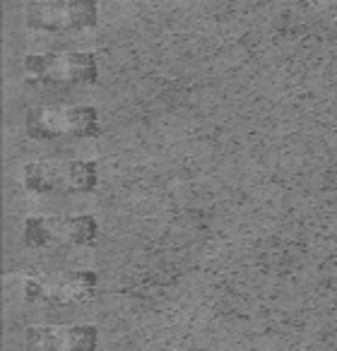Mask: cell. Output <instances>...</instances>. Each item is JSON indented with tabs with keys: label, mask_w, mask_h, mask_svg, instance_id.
Listing matches in <instances>:
<instances>
[{
	"label": "cell",
	"mask_w": 337,
	"mask_h": 351,
	"mask_svg": "<svg viewBox=\"0 0 337 351\" xmlns=\"http://www.w3.org/2000/svg\"><path fill=\"white\" fill-rule=\"evenodd\" d=\"M17 284L20 301L25 303H84L94 298L99 289V277L92 269H68L54 274H30V277H12Z\"/></svg>",
	"instance_id": "obj_3"
},
{
	"label": "cell",
	"mask_w": 337,
	"mask_h": 351,
	"mask_svg": "<svg viewBox=\"0 0 337 351\" xmlns=\"http://www.w3.org/2000/svg\"><path fill=\"white\" fill-rule=\"evenodd\" d=\"M22 20L30 29L63 34L82 32L99 22L97 0H27Z\"/></svg>",
	"instance_id": "obj_5"
},
{
	"label": "cell",
	"mask_w": 337,
	"mask_h": 351,
	"mask_svg": "<svg viewBox=\"0 0 337 351\" xmlns=\"http://www.w3.org/2000/svg\"><path fill=\"white\" fill-rule=\"evenodd\" d=\"M102 236V226L92 215H36L27 217L22 224V241L27 248L49 245H75L87 248Z\"/></svg>",
	"instance_id": "obj_4"
},
{
	"label": "cell",
	"mask_w": 337,
	"mask_h": 351,
	"mask_svg": "<svg viewBox=\"0 0 337 351\" xmlns=\"http://www.w3.org/2000/svg\"><path fill=\"white\" fill-rule=\"evenodd\" d=\"M27 349L34 351H92L99 346L94 325H36L25 330Z\"/></svg>",
	"instance_id": "obj_7"
},
{
	"label": "cell",
	"mask_w": 337,
	"mask_h": 351,
	"mask_svg": "<svg viewBox=\"0 0 337 351\" xmlns=\"http://www.w3.org/2000/svg\"><path fill=\"white\" fill-rule=\"evenodd\" d=\"M20 183L32 195H89L99 186L92 159H46L22 166Z\"/></svg>",
	"instance_id": "obj_1"
},
{
	"label": "cell",
	"mask_w": 337,
	"mask_h": 351,
	"mask_svg": "<svg viewBox=\"0 0 337 351\" xmlns=\"http://www.w3.org/2000/svg\"><path fill=\"white\" fill-rule=\"evenodd\" d=\"M25 135L36 142L92 140L102 135V116L89 104L36 106L25 116Z\"/></svg>",
	"instance_id": "obj_2"
},
{
	"label": "cell",
	"mask_w": 337,
	"mask_h": 351,
	"mask_svg": "<svg viewBox=\"0 0 337 351\" xmlns=\"http://www.w3.org/2000/svg\"><path fill=\"white\" fill-rule=\"evenodd\" d=\"M25 75L46 84H97L99 60L89 51L30 53L25 58Z\"/></svg>",
	"instance_id": "obj_6"
}]
</instances>
